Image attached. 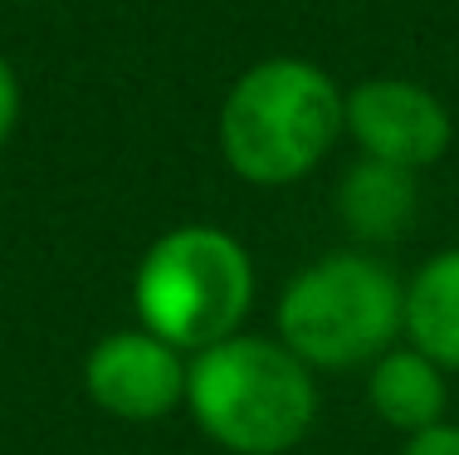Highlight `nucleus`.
<instances>
[{
  "label": "nucleus",
  "mask_w": 459,
  "mask_h": 455,
  "mask_svg": "<svg viewBox=\"0 0 459 455\" xmlns=\"http://www.w3.org/2000/svg\"><path fill=\"white\" fill-rule=\"evenodd\" d=\"M347 127V93L333 74L293 54L249 64L221 103V157L249 187L308 177Z\"/></svg>",
  "instance_id": "obj_1"
},
{
  "label": "nucleus",
  "mask_w": 459,
  "mask_h": 455,
  "mask_svg": "<svg viewBox=\"0 0 459 455\" xmlns=\"http://www.w3.org/2000/svg\"><path fill=\"white\" fill-rule=\"evenodd\" d=\"M186 407L195 426L230 455H289L313 431V367L279 338L235 333L186 367Z\"/></svg>",
  "instance_id": "obj_2"
},
{
  "label": "nucleus",
  "mask_w": 459,
  "mask_h": 455,
  "mask_svg": "<svg viewBox=\"0 0 459 455\" xmlns=\"http://www.w3.org/2000/svg\"><path fill=\"white\" fill-rule=\"evenodd\" d=\"M255 303V259L221 225H177L147 245L133 275L137 328L181 353L235 338Z\"/></svg>",
  "instance_id": "obj_3"
},
{
  "label": "nucleus",
  "mask_w": 459,
  "mask_h": 455,
  "mask_svg": "<svg viewBox=\"0 0 459 455\" xmlns=\"http://www.w3.org/2000/svg\"><path fill=\"white\" fill-rule=\"evenodd\" d=\"M406 284L362 250H333L279 294V343L308 367H362L391 353Z\"/></svg>",
  "instance_id": "obj_4"
},
{
  "label": "nucleus",
  "mask_w": 459,
  "mask_h": 455,
  "mask_svg": "<svg viewBox=\"0 0 459 455\" xmlns=\"http://www.w3.org/2000/svg\"><path fill=\"white\" fill-rule=\"evenodd\" d=\"M186 353L152 338L147 328H117L93 343L83 387L93 407L117 421H161L186 407Z\"/></svg>",
  "instance_id": "obj_5"
},
{
  "label": "nucleus",
  "mask_w": 459,
  "mask_h": 455,
  "mask_svg": "<svg viewBox=\"0 0 459 455\" xmlns=\"http://www.w3.org/2000/svg\"><path fill=\"white\" fill-rule=\"evenodd\" d=\"M347 133L362 157L420 171L450 152V108L411 79H367L347 93Z\"/></svg>",
  "instance_id": "obj_6"
},
{
  "label": "nucleus",
  "mask_w": 459,
  "mask_h": 455,
  "mask_svg": "<svg viewBox=\"0 0 459 455\" xmlns=\"http://www.w3.org/2000/svg\"><path fill=\"white\" fill-rule=\"evenodd\" d=\"M401 333L440 372H459V245L425 259V269L406 284Z\"/></svg>",
  "instance_id": "obj_7"
},
{
  "label": "nucleus",
  "mask_w": 459,
  "mask_h": 455,
  "mask_svg": "<svg viewBox=\"0 0 459 455\" xmlns=\"http://www.w3.org/2000/svg\"><path fill=\"white\" fill-rule=\"evenodd\" d=\"M415 206H420V187L415 171L386 167V162L362 157L337 187V215L357 241H396L406 235Z\"/></svg>",
  "instance_id": "obj_8"
},
{
  "label": "nucleus",
  "mask_w": 459,
  "mask_h": 455,
  "mask_svg": "<svg viewBox=\"0 0 459 455\" xmlns=\"http://www.w3.org/2000/svg\"><path fill=\"white\" fill-rule=\"evenodd\" d=\"M367 402L386 426L415 436L445 416V372L415 348H391L371 363Z\"/></svg>",
  "instance_id": "obj_9"
},
{
  "label": "nucleus",
  "mask_w": 459,
  "mask_h": 455,
  "mask_svg": "<svg viewBox=\"0 0 459 455\" xmlns=\"http://www.w3.org/2000/svg\"><path fill=\"white\" fill-rule=\"evenodd\" d=\"M401 455H459V426H450V421H435V426L415 431Z\"/></svg>",
  "instance_id": "obj_10"
},
{
  "label": "nucleus",
  "mask_w": 459,
  "mask_h": 455,
  "mask_svg": "<svg viewBox=\"0 0 459 455\" xmlns=\"http://www.w3.org/2000/svg\"><path fill=\"white\" fill-rule=\"evenodd\" d=\"M15 123H20V79H15V69H10V59L0 54V147L10 143Z\"/></svg>",
  "instance_id": "obj_11"
}]
</instances>
